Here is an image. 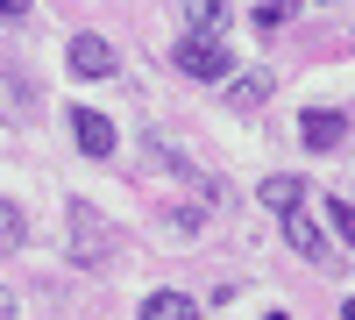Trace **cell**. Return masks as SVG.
I'll return each instance as SVG.
<instances>
[{"label":"cell","mask_w":355,"mask_h":320,"mask_svg":"<svg viewBox=\"0 0 355 320\" xmlns=\"http://www.w3.org/2000/svg\"><path fill=\"white\" fill-rule=\"evenodd\" d=\"M114 242H121V228H114L100 207H71V264H107L114 256Z\"/></svg>","instance_id":"obj_1"},{"label":"cell","mask_w":355,"mask_h":320,"mask_svg":"<svg viewBox=\"0 0 355 320\" xmlns=\"http://www.w3.org/2000/svg\"><path fill=\"white\" fill-rule=\"evenodd\" d=\"M178 71H185L192 85L227 78V50H220V36H185V43H178Z\"/></svg>","instance_id":"obj_2"},{"label":"cell","mask_w":355,"mask_h":320,"mask_svg":"<svg viewBox=\"0 0 355 320\" xmlns=\"http://www.w3.org/2000/svg\"><path fill=\"white\" fill-rule=\"evenodd\" d=\"M64 121H71V142H78L85 157H114V121H107L100 107H71Z\"/></svg>","instance_id":"obj_3"},{"label":"cell","mask_w":355,"mask_h":320,"mask_svg":"<svg viewBox=\"0 0 355 320\" xmlns=\"http://www.w3.org/2000/svg\"><path fill=\"white\" fill-rule=\"evenodd\" d=\"M64 57H71V71H78V78H114V43L93 36V28H78Z\"/></svg>","instance_id":"obj_4"},{"label":"cell","mask_w":355,"mask_h":320,"mask_svg":"<svg viewBox=\"0 0 355 320\" xmlns=\"http://www.w3.org/2000/svg\"><path fill=\"white\" fill-rule=\"evenodd\" d=\"M299 135H306V150H334V142L348 135V114H334V107H306V114H299Z\"/></svg>","instance_id":"obj_5"},{"label":"cell","mask_w":355,"mask_h":320,"mask_svg":"<svg viewBox=\"0 0 355 320\" xmlns=\"http://www.w3.org/2000/svg\"><path fill=\"white\" fill-rule=\"evenodd\" d=\"M284 235H291V249H299L306 264H327V235L313 228V214H306V207H291V214H284Z\"/></svg>","instance_id":"obj_6"},{"label":"cell","mask_w":355,"mask_h":320,"mask_svg":"<svg viewBox=\"0 0 355 320\" xmlns=\"http://www.w3.org/2000/svg\"><path fill=\"white\" fill-rule=\"evenodd\" d=\"M28 114H36V85L0 71V121H28Z\"/></svg>","instance_id":"obj_7"},{"label":"cell","mask_w":355,"mask_h":320,"mask_svg":"<svg viewBox=\"0 0 355 320\" xmlns=\"http://www.w3.org/2000/svg\"><path fill=\"white\" fill-rule=\"evenodd\" d=\"M142 320H199V306L185 292H150L142 299Z\"/></svg>","instance_id":"obj_8"},{"label":"cell","mask_w":355,"mask_h":320,"mask_svg":"<svg viewBox=\"0 0 355 320\" xmlns=\"http://www.w3.org/2000/svg\"><path fill=\"white\" fill-rule=\"evenodd\" d=\"M256 192H263V207H277V214H291V207H306V185H299V178H263Z\"/></svg>","instance_id":"obj_9"},{"label":"cell","mask_w":355,"mask_h":320,"mask_svg":"<svg viewBox=\"0 0 355 320\" xmlns=\"http://www.w3.org/2000/svg\"><path fill=\"white\" fill-rule=\"evenodd\" d=\"M227 100L242 107V114H249V107H263V100H270V71H249V78H234V85H227Z\"/></svg>","instance_id":"obj_10"},{"label":"cell","mask_w":355,"mask_h":320,"mask_svg":"<svg viewBox=\"0 0 355 320\" xmlns=\"http://www.w3.org/2000/svg\"><path fill=\"white\" fill-rule=\"evenodd\" d=\"M185 15H192V36H220V22H227L220 0H185Z\"/></svg>","instance_id":"obj_11"},{"label":"cell","mask_w":355,"mask_h":320,"mask_svg":"<svg viewBox=\"0 0 355 320\" xmlns=\"http://www.w3.org/2000/svg\"><path fill=\"white\" fill-rule=\"evenodd\" d=\"M0 249H21V207L0 199Z\"/></svg>","instance_id":"obj_12"},{"label":"cell","mask_w":355,"mask_h":320,"mask_svg":"<svg viewBox=\"0 0 355 320\" xmlns=\"http://www.w3.org/2000/svg\"><path fill=\"white\" fill-rule=\"evenodd\" d=\"M327 221H334V228H341V235L355 242V207H348V199H327Z\"/></svg>","instance_id":"obj_13"},{"label":"cell","mask_w":355,"mask_h":320,"mask_svg":"<svg viewBox=\"0 0 355 320\" xmlns=\"http://www.w3.org/2000/svg\"><path fill=\"white\" fill-rule=\"evenodd\" d=\"M28 15V0H0V22H21Z\"/></svg>","instance_id":"obj_14"},{"label":"cell","mask_w":355,"mask_h":320,"mask_svg":"<svg viewBox=\"0 0 355 320\" xmlns=\"http://www.w3.org/2000/svg\"><path fill=\"white\" fill-rule=\"evenodd\" d=\"M0 320H15V299H8V285H0Z\"/></svg>","instance_id":"obj_15"}]
</instances>
